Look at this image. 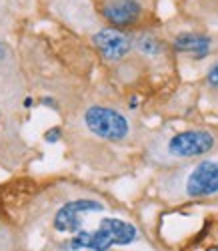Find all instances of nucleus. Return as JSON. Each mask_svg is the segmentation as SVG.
Returning a JSON list of instances; mask_svg holds the SVG:
<instances>
[{"instance_id":"f257e3e1","label":"nucleus","mask_w":218,"mask_h":251,"mask_svg":"<svg viewBox=\"0 0 218 251\" xmlns=\"http://www.w3.org/2000/svg\"><path fill=\"white\" fill-rule=\"evenodd\" d=\"M216 149H218V137L214 131L202 127L180 129L152 141L150 159L162 167L174 169V167L204 159Z\"/></svg>"},{"instance_id":"f03ea898","label":"nucleus","mask_w":218,"mask_h":251,"mask_svg":"<svg viewBox=\"0 0 218 251\" xmlns=\"http://www.w3.org/2000/svg\"><path fill=\"white\" fill-rule=\"evenodd\" d=\"M160 191L174 201L208 199L218 195V159H198L174 167L160 179Z\"/></svg>"},{"instance_id":"7ed1b4c3","label":"nucleus","mask_w":218,"mask_h":251,"mask_svg":"<svg viewBox=\"0 0 218 251\" xmlns=\"http://www.w3.org/2000/svg\"><path fill=\"white\" fill-rule=\"evenodd\" d=\"M80 125L86 133L112 145L128 143L134 135L132 119L110 104H88L80 113Z\"/></svg>"},{"instance_id":"20e7f679","label":"nucleus","mask_w":218,"mask_h":251,"mask_svg":"<svg viewBox=\"0 0 218 251\" xmlns=\"http://www.w3.org/2000/svg\"><path fill=\"white\" fill-rule=\"evenodd\" d=\"M138 239V229L122 219H102L98 229L94 231H78L66 243H62V249L78 251V249H90V251H106L112 245H128Z\"/></svg>"},{"instance_id":"39448f33","label":"nucleus","mask_w":218,"mask_h":251,"mask_svg":"<svg viewBox=\"0 0 218 251\" xmlns=\"http://www.w3.org/2000/svg\"><path fill=\"white\" fill-rule=\"evenodd\" d=\"M100 18L120 30L138 28L148 14L144 0H94Z\"/></svg>"},{"instance_id":"423d86ee","label":"nucleus","mask_w":218,"mask_h":251,"mask_svg":"<svg viewBox=\"0 0 218 251\" xmlns=\"http://www.w3.org/2000/svg\"><path fill=\"white\" fill-rule=\"evenodd\" d=\"M22 76H20L18 62L12 49L0 36V107H14L22 99Z\"/></svg>"},{"instance_id":"0eeeda50","label":"nucleus","mask_w":218,"mask_h":251,"mask_svg":"<svg viewBox=\"0 0 218 251\" xmlns=\"http://www.w3.org/2000/svg\"><path fill=\"white\" fill-rule=\"evenodd\" d=\"M106 205L98 199H72L66 201L60 209H56V213L52 217V227L58 233H78L82 231V219L84 215L104 211Z\"/></svg>"},{"instance_id":"6e6552de","label":"nucleus","mask_w":218,"mask_h":251,"mask_svg":"<svg viewBox=\"0 0 218 251\" xmlns=\"http://www.w3.org/2000/svg\"><path fill=\"white\" fill-rule=\"evenodd\" d=\"M92 45L108 62H118L134 50L132 34H128V30H120L108 25L92 32Z\"/></svg>"},{"instance_id":"1a4fd4ad","label":"nucleus","mask_w":218,"mask_h":251,"mask_svg":"<svg viewBox=\"0 0 218 251\" xmlns=\"http://www.w3.org/2000/svg\"><path fill=\"white\" fill-rule=\"evenodd\" d=\"M172 50L178 54H188L192 58H202L212 49V36L198 30H184L172 38Z\"/></svg>"},{"instance_id":"9d476101","label":"nucleus","mask_w":218,"mask_h":251,"mask_svg":"<svg viewBox=\"0 0 218 251\" xmlns=\"http://www.w3.org/2000/svg\"><path fill=\"white\" fill-rule=\"evenodd\" d=\"M132 40H134V50L142 58L156 60V58L164 56V52H166V45L162 43V38L150 30H140V32L132 34Z\"/></svg>"},{"instance_id":"9b49d317","label":"nucleus","mask_w":218,"mask_h":251,"mask_svg":"<svg viewBox=\"0 0 218 251\" xmlns=\"http://www.w3.org/2000/svg\"><path fill=\"white\" fill-rule=\"evenodd\" d=\"M10 145H18V137L14 135V127L10 125V119L4 115L2 107H0V153L2 147H10Z\"/></svg>"},{"instance_id":"f8f14e48","label":"nucleus","mask_w":218,"mask_h":251,"mask_svg":"<svg viewBox=\"0 0 218 251\" xmlns=\"http://www.w3.org/2000/svg\"><path fill=\"white\" fill-rule=\"evenodd\" d=\"M204 85L208 87V91L212 93H218V58L212 62V65L206 69V75H204Z\"/></svg>"},{"instance_id":"ddd939ff","label":"nucleus","mask_w":218,"mask_h":251,"mask_svg":"<svg viewBox=\"0 0 218 251\" xmlns=\"http://www.w3.org/2000/svg\"><path fill=\"white\" fill-rule=\"evenodd\" d=\"M44 139H46L48 143H56V141L60 139V129H58V127H54L52 131H48V133L44 135Z\"/></svg>"}]
</instances>
